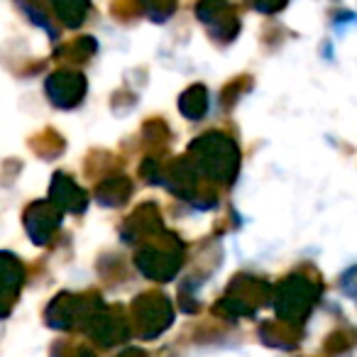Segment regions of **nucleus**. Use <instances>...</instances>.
I'll return each mask as SVG.
<instances>
[{
    "instance_id": "1",
    "label": "nucleus",
    "mask_w": 357,
    "mask_h": 357,
    "mask_svg": "<svg viewBox=\"0 0 357 357\" xmlns=\"http://www.w3.org/2000/svg\"><path fill=\"white\" fill-rule=\"evenodd\" d=\"M357 342V333L355 331H335L326 342L328 352H345L350 350L352 345Z\"/></svg>"
}]
</instances>
